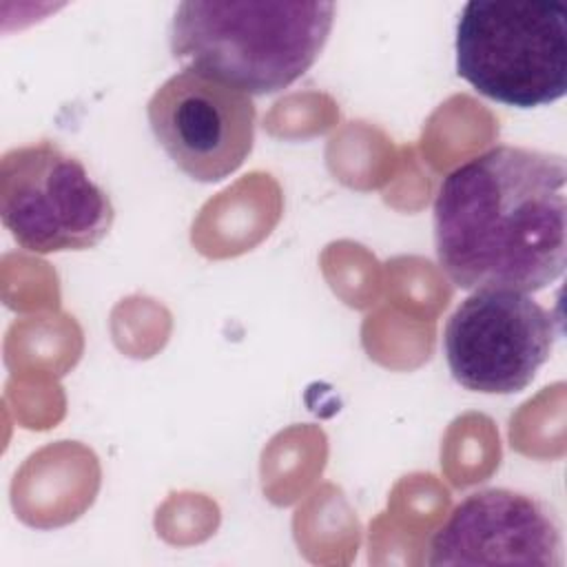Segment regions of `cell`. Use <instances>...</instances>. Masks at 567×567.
Listing matches in <instances>:
<instances>
[{
  "mask_svg": "<svg viewBox=\"0 0 567 567\" xmlns=\"http://www.w3.org/2000/svg\"><path fill=\"white\" fill-rule=\"evenodd\" d=\"M151 131L188 177L213 184L233 175L252 151L255 104L250 95L182 69L151 95Z\"/></svg>",
  "mask_w": 567,
  "mask_h": 567,
  "instance_id": "6",
  "label": "cell"
},
{
  "mask_svg": "<svg viewBox=\"0 0 567 567\" xmlns=\"http://www.w3.org/2000/svg\"><path fill=\"white\" fill-rule=\"evenodd\" d=\"M567 162L498 144L452 168L434 199V250L461 290L538 292L565 272Z\"/></svg>",
  "mask_w": 567,
  "mask_h": 567,
  "instance_id": "1",
  "label": "cell"
},
{
  "mask_svg": "<svg viewBox=\"0 0 567 567\" xmlns=\"http://www.w3.org/2000/svg\"><path fill=\"white\" fill-rule=\"evenodd\" d=\"M456 73L512 106H549L567 93V9L560 2L470 0L456 22Z\"/></svg>",
  "mask_w": 567,
  "mask_h": 567,
  "instance_id": "3",
  "label": "cell"
},
{
  "mask_svg": "<svg viewBox=\"0 0 567 567\" xmlns=\"http://www.w3.org/2000/svg\"><path fill=\"white\" fill-rule=\"evenodd\" d=\"M0 217L20 248L51 255L97 246L115 210L78 157L42 140L2 155Z\"/></svg>",
  "mask_w": 567,
  "mask_h": 567,
  "instance_id": "4",
  "label": "cell"
},
{
  "mask_svg": "<svg viewBox=\"0 0 567 567\" xmlns=\"http://www.w3.org/2000/svg\"><path fill=\"white\" fill-rule=\"evenodd\" d=\"M334 22L332 2H179L171 53L246 95L295 84L319 58Z\"/></svg>",
  "mask_w": 567,
  "mask_h": 567,
  "instance_id": "2",
  "label": "cell"
},
{
  "mask_svg": "<svg viewBox=\"0 0 567 567\" xmlns=\"http://www.w3.org/2000/svg\"><path fill=\"white\" fill-rule=\"evenodd\" d=\"M427 565H563L554 509L532 494L487 487L467 494L430 540Z\"/></svg>",
  "mask_w": 567,
  "mask_h": 567,
  "instance_id": "7",
  "label": "cell"
},
{
  "mask_svg": "<svg viewBox=\"0 0 567 567\" xmlns=\"http://www.w3.org/2000/svg\"><path fill=\"white\" fill-rule=\"evenodd\" d=\"M560 332V317L527 292L474 290L445 323L443 354L465 390L516 394L534 381Z\"/></svg>",
  "mask_w": 567,
  "mask_h": 567,
  "instance_id": "5",
  "label": "cell"
}]
</instances>
